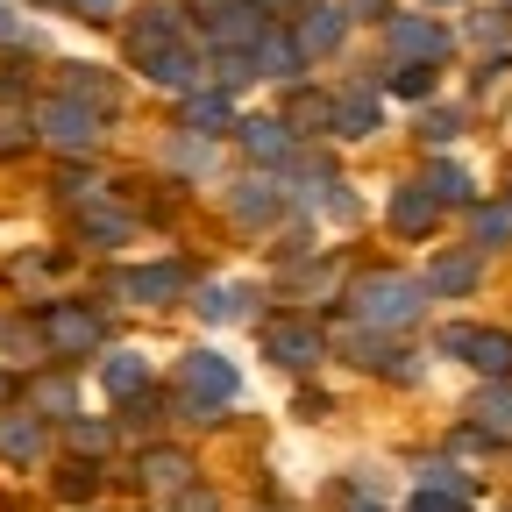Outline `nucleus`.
Returning a JSON list of instances; mask_svg holds the SVG:
<instances>
[{
	"label": "nucleus",
	"instance_id": "nucleus-5",
	"mask_svg": "<svg viewBox=\"0 0 512 512\" xmlns=\"http://www.w3.org/2000/svg\"><path fill=\"white\" fill-rule=\"evenodd\" d=\"M50 349H64V356H86V349H100V320H93V313H79V306L50 313Z\"/></svg>",
	"mask_w": 512,
	"mask_h": 512
},
{
	"label": "nucleus",
	"instance_id": "nucleus-28",
	"mask_svg": "<svg viewBox=\"0 0 512 512\" xmlns=\"http://www.w3.org/2000/svg\"><path fill=\"white\" fill-rule=\"evenodd\" d=\"M72 441H79V456H100V448H107V427L86 420V427H72Z\"/></svg>",
	"mask_w": 512,
	"mask_h": 512
},
{
	"label": "nucleus",
	"instance_id": "nucleus-21",
	"mask_svg": "<svg viewBox=\"0 0 512 512\" xmlns=\"http://www.w3.org/2000/svg\"><path fill=\"white\" fill-rule=\"evenodd\" d=\"M477 420L484 427H512V384H498V377L484 384V392H477Z\"/></svg>",
	"mask_w": 512,
	"mask_h": 512
},
{
	"label": "nucleus",
	"instance_id": "nucleus-31",
	"mask_svg": "<svg viewBox=\"0 0 512 512\" xmlns=\"http://www.w3.org/2000/svg\"><path fill=\"white\" fill-rule=\"evenodd\" d=\"M72 8H79V15H114L121 0H72Z\"/></svg>",
	"mask_w": 512,
	"mask_h": 512
},
{
	"label": "nucleus",
	"instance_id": "nucleus-12",
	"mask_svg": "<svg viewBox=\"0 0 512 512\" xmlns=\"http://www.w3.org/2000/svg\"><path fill=\"white\" fill-rule=\"evenodd\" d=\"M164 43H178V15H171V8L136 15V36H128V50H136V57H157Z\"/></svg>",
	"mask_w": 512,
	"mask_h": 512
},
{
	"label": "nucleus",
	"instance_id": "nucleus-14",
	"mask_svg": "<svg viewBox=\"0 0 512 512\" xmlns=\"http://www.w3.org/2000/svg\"><path fill=\"white\" fill-rule=\"evenodd\" d=\"M143 72H150L157 86H178V93H185V86H192V72H200V64H192V50H178V43H164L157 57H143Z\"/></svg>",
	"mask_w": 512,
	"mask_h": 512
},
{
	"label": "nucleus",
	"instance_id": "nucleus-25",
	"mask_svg": "<svg viewBox=\"0 0 512 512\" xmlns=\"http://www.w3.org/2000/svg\"><path fill=\"white\" fill-rule=\"evenodd\" d=\"M406 100H427V64H399V79H392Z\"/></svg>",
	"mask_w": 512,
	"mask_h": 512
},
{
	"label": "nucleus",
	"instance_id": "nucleus-34",
	"mask_svg": "<svg viewBox=\"0 0 512 512\" xmlns=\"http://www.w3.org/2000/svg\"><path fill=\"white\" fill-rule=\"evenodd\" d=\"M256 8H278V0H256Z\"/></svg>",
	"mask_w": 512,
	"mask_h": 512
},
{
	"label": "nucleus",
	"instance_id": "nucleus-3",
	"mask_svg": "<svg viewBox=\"0 0 512 512\" xmlns=\"http://www.w3.org/2000/svg\"><path fill=\"white\" fill-rule=\"evenodd\" d=\"M178 377H185V399H192V406H228V399H235V370H228L221 356H207V349L185 356Z\"/></svg>",
	"mask_w": 512,
	"mask_h": 512
},
{
	"label": "nucleus",
	"instance_id": "nucleus-15",
	"mask_svg": "<svg viewBox=\"0 0 512 512\" xmlns=\"http://www.w3.org/2000/svg\"><path fill=\"white\" fill-rule=\"evenodd\" d=\"M0 456H8V463H29V456H43V427L36 420H0Z\"/></svg>",
	"mask_w": 512,
	"mask_h": 512
},
{
	"label": "nucleus",
	"instance_id": "nucleus-8",
	"mask_svg": "<svg viewBox=\"0 0 512 512\" xmlns=\"http://www.w3.org/2000/svg\"><path fill=\"white\" fill-rule=\"evenodd\" d=\"M342 22H349L342 8H306V15H299V50H306V57L335 50V43H342Z\"/></svg>",
	"mask_w": 512,
	"mask_h": 512
},
{
	"label": "nucleus",
	"instance_id": "nucleus-11",
	"mask_svg": "<svg viewBox=\"0 0 512 512\" xmlns=\"http://www.w3.org/2000/svg\"><path fill=\"white\" fill-rule=\"evenodd\" d=\"M299 64H306V50H299L292 36H278V29H264V36H256V72H278V79H292Z\"/></svg>",
	"mask_w": 512,
	"mask_h": 512
},
{
	"label": "nucleus",
	"instance_id": "nucleus-20",
	"mask_svg": "<svg viewBox=\"0 0 512 512\" xmlns=\"http://www.w3.org/2000/svg\"><path fill=\"white\" fill-rule=\"evenodd\" d=\"M107 392L114 399H136L143 392V356H107Z\"/></svg>",
	"mask_w": 512,
	"mask_h": 512
},
{
	"label": "nucleus",
	"instance_id": "nucleus-30",
	"mask_svg": "<svg viewBox=\"0 0 512 512\" xmlns=\"http://www.w3.org/2000/svg\"><path fill=\"white\" fill-rule=\"evenodd\" d=\"M505 228H512V214H477V235L484 242H505Z\"/></svg>",
	"mask_w": 512,
	"mask_h": 512
},
{
	"label": "nucleus",
	"instance_id": "nucleus-27",
	"mask_svg": "<svg viewBox=\"0 0 512 512\" xmlns=\"http://www.w3.org/2000/svg\"><path fill=\"white\" fill-rule=\"evenodd\" d=\"M413 512H463V498H456V491H420Z\"/></svg>",
	"mask_w": 512,
	"mask_h": 512
},
{
	"label": "nucleus",
	"instance_id": "nucleus-1",
	"mask_svg": "<svg viewBox=\"0 0 512 512\" xmlns=\"http://www.w3.org/2000/svg\"><path fill=\"white\" fill-rule=\"evenodd\" d=\"M420 285L413 278H363L356 292H349V313L363 320V328H413L420 320Z\"/></svg>",
	"mask_w": 512,
	"mask_h": 512
},
{
	"label": "nucleus",
	"instance_id": "nucleus-26",
	"mask_svg": "<svg viewBox=\"0 0 512 512\" xmlns=\"http://www.w3.org/2000/svg\"><path fill=\"white\" fill-rule=\"evenodd\" d=\"M171 157H178L185 171H207V143H200V136H185V143H171Z\"/></svg>",
	"mask_w": 512,
	"mask_h": 512
},
{
	"label": "nucleus",
	"instance_id": "nucleus-22",
	"mask_svg": "<svg viewBox=\"0 0 512 512\" xmlns=\"http://www.w3.org/2000/svg\"><path fill=\"white\" fill-rule=\"evenodd\" d=\"M185 121H192V128H221V121H228V100H221V93H192V100H185Z\"/></svg>",
	"mask_w": 512,
	"mask_h": 512
},
{
	"label": "nucleus",
	"instance_id": "nucleus-29",
	"mask_svg": "<svg viewBox=\"0 0 512 512\" xmlns=\"http://www.w3.org/2000/svg\"><path fill=\"white\" fill-rule=\"evenodd\" d=\"M50 413H72V384H43V392H36Z\"/></svg>",
	"mask_w": 512,
	"mask_h": 512
},
{
	"label": "nucleus",
	"instance_id": "nucleus-2",
	"mask_svg": "<svg viewBox=\"0 0 512 512\" xmlns=\"http://www.w3.org/2000/svg\"><path fill=\"white\" fill-rule=\"evenodd\" d=\"M36 136L57 143V150H86V143L100 136V121H93L86 100H43V107H36Z\"/></svg>",
	"mask_w": 512,
	"mask_h": 512
},
{
	"label": "nucleus",
	"instance_id": "nucleus-32",
	"mask_svg": "<svg viewBox=\"0 0 512 512\" xmlns=\"http://www.w3.org/2000/svg\"><path fill=\"white\" fill-rule=\"evenodd\" d=\"M8 36H15V15H8V8H0V43H8Z\"/></svg>",
	"mask_w": 512,
	"mask_h": 512
},
{
	"label": "nucleus",
	"instance_id": "nucleus-35",
	"mask_svg": "<svg viewBox=\"0 0 512 512\" xmlns=\"http://www.w3.org/2000/svg\"><path fill=\"white\" fill-rule=\"evenodd\" d=\"M0 399H8V384H0Z\"/></svg>",
	"mask_w": 512,
	"mask_h": 512
},
{
	"label": "nucleus",
	"instance_id": "nucleus-23",
	"mask_svg": "<svg viewBox=\"0 0 512 512\" xmlns=\"http://www.w3.org/2000/svg\"><path fill=\"white\" fill-rule=\"evenodd\" d=\"M427 192H434V200H470V178H463L456 164H434V178H427Z\"/></svg>",
	"mask_w": 512,
	"mask_h": 512
},
{
	"label": "nucleus",
	"instance_id": "nucleus-4",
	"mask_svg": "<svg viewBox=\"0 0 512 512\" xmlns=\"http://www.w3.org/2000/svg\"><path fill=\"white\" fill-rule=\"evenodd\" d=\"M448 349H456V356H470L484 377H505L512 370V335H498V328H456V335H448Z\"/></svg>",
	"mask_w": 512,
	"mask_h": 512
},
{
	"label": "nucleus",
	"instance_id": "nucleus-7",
	"mask_svg": "<svg viewBox=\"0 0 512 512\" xmlns=\"http://www.w3.org/2000/svg\"><path fill=\"white\" fill-rule=\"evenodd\" d=\"M242 150L256 164H285L292 157V128L285 121H242Z\"/></svg>",
	"mask_w": 512,
	"mask_h": 512
},
{
	"label": "nucleus",
	"instance_id": "nucleus-16",
	"mask_svg": "<svg viewBox=\"0 0 512 512\" xmlns=\"http://www.w3.org/2000/svg\"><path fill=\"white\" fill-rule=\"evenodd\" d=\"M178 285H185L178 264H150V271H128V278H121V292H136V299H171Z\"/></svg>",
	"mask_w": 512,
	"mask_h": 512
},
{
	"label": "nucleus",
	"instance_id": "nucleus-17",
	"mask_svg": "<svg viewBox=\"0 0 512 512\" xmlns=\"http://www.w3.org/2000/svg\"><path fill=\"white\" fill-rule=\"evenodd\" d=\"M143 484H150V491H185V484H192V463L178 456V448H157V456L143 463Z\"/></svg>",
	"mask_w": 512,
	"mask_h": 512
},
{
	"label": "nucleus",
	"instance_id": "nucleus-9",
	"mask_svg": "<svg viewBox=\"0 0 512 512\" xmlns=\"http://www.w3.org/2000/svg\"><path fill=\"white\" fill-rule=\"evenodd\" d=\"M264 349H271V363L306 370V363L320 356V335H313V328H271V335H264Z\"/></svg>",
	"mask_w": 512,
	"mask_h": 512
},
{
	"label": "nucleus",
	"instance_id": "nucleus-19",
	"mask_svg": "<svg viewBox=\"0 0 512 512\" xmlns=\"http://www.w3.org/2000/svg\"><path fill=\"white\" fill-rule=\"evenodd\" d=\"M427 285L434 292H470L477 285V256H441V264L427 271Z\"/></svg>",
	"mask_w": 512,
	"mask_h": 512
},
{
	"label": "nucleus",
	"instance_id": "nucleus-24",
	"mask_svg": "<svg viewBox=\"0 0 512 512\" xmlns=\"http://www.w3.org/2000/svg\"><path fill=\"white\" fill-rule=\"evenodd\" d=\"M86 235H93V242H121L128 221H121V214H86Z\"/></svg>",
	"mask_w": 512,
	"mask_h": 512
},
{
	"label": "nucleus",
	"instance_id": "nucleus-36",
	"mask_svg": "<svg viewBox=\"0 0 512 512\" xmlns=\"http://www.w3.org/2000/svg\"><path fill=\"white\" fill-rule=\"evenodd\" d=\"M434 8H448V0H434Z\"/></svg>",
	"mask_w": 512,
	"mask_h": 512
},
{
	"label": "nucleus",
	"instance_id": "nucleus-33",
	"mask_svg": "<svg viewBox=\"0 0 512 512\" xmlns=\"http://www.w3.org/2000/svg\"><path fill=\"white\" fill-rule=\"evenodd\" d=\"M349 512H377V505H370V498H356V505H349Z\"/></svg>",
	"mask_w": 512,
	"mask_h": 512
},
{
	"label": "nucleus",
	"instance_id": "nucleus-6",
	"mask_svg": "<svg viewBox=\"0 0 512 512\" xmlns=\"http://www.w3.org/2000/svg\"><path fill=\"white\" fill-rule=\"evenodd\" d=\"M392 50H399V57H413V64H434V57H448V36H441L434 22L406 15V22H392Z\"/></svg>",
	"mask_w": 512,
	"mask_h": 512
},
{
	"label": "nucleus",
	"instance_id": "nucleus-13",
	"mask_svg": "<svg viewBox=\"0 0 512 512\" xmlns=\"http://www.w3.org/2000/svg\"><path fill=\"white\" fill-rule=\"evenodd\" d=\"M271 214H278V185H264V178L235 185V221H242V228H264Z\"/></svg>",
	"mask_w": 512,
	"mask_h": 512
},
{
	"label": "nucleus",
	"instance_id": "nucleus-18",
	"mask_svg": "<svg viewBox=\"0 0 512 512\" xmlns=\"http://www.w3.org/2000/svg\"><path fill=\"white\" fill-rule=\"evenodd\" d=\"M335 128H342V136H370V128H377V100H370V93L335 100Z\"/></svg>",
	"mask_w": 512,
	"mask_h": 512
},
{
	"label": "nucleus",
	"instance_id": "nucleus-10",
	"mask_svg": "<svg viewBox=\"0 0 512 512\" xmlns=\"http://www.w3.org/2000/svg\"><path fill=\"white\" fill-rule=\"evenodd\" d=\"M392 228H399V235H427V228H434V192H427V185H406L399 200H392Z\"/></svg>",
	"mask_w": 512,
	"mask_h": 512
},
{
	"label": "nucleus",
	"instance_id": "nucleus-37",
	"mask_svg": "<svg viewBox=\"0 0 512 512\" xmlns=\"http://www.w3.org/2000/svg\"><path fill=\"white\" fill-rule=\"evenodd\" d=\"M505 214H512V200H505Z\"/></svg>",
	"mask_w": 512,
	"mask_h": 512
}]
</instances>
